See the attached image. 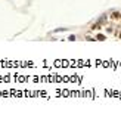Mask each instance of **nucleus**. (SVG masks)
Masks as SVG:
<instances>
[{
  "instance_id": "nucleus-1",
  "label": "nucleus",
  "mask_w": 121,
  "mask_h": 130,
  "mask_svg": "<svg viewBox=\"0 0 121 130\" xmlns=\"http://www.w3.org/2000/svg\"><path fill=\"white\" fill-rule=\"evenodd\" d=\"M62 31H66V28H56V30H53V32H62Z\"/></svg>"
},
{
  "instance_id": "nucleus-2",
  "label": "nucleus",
  "mask_w": 121,
  "mask_h": 130,
  "mask_svg": "<svg viewBox=\"0 0 121 130\" xmlns=\"http://www.w3.org/2000/svg\"><path fill=\"white\" fill-rule=\"evenodd\" d=\"M97 39H99V40H105V36H103V34H97Z\"/></svg>"
}]
</instances>
